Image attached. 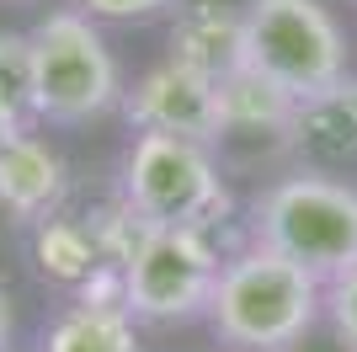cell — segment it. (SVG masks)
Masks as SVG:
<instances>
[{
  "instance_id": "cell-1",
  "label": "cell",
  "mask_w": 357,
  "mask_h": 352,
  "mask_svg": "<svg viewBox=\"0 0 357 352\" xmlns=\"http://www.w3.org/2000/svg\"><path fill=\"white\" fill-rule=\"evenodd\" d=\"M203 321L229 352H294L326 321V283L251 240L224 256Z\"/></svg>"
},
{
  "instance_id": "cell-2",
  "label": "cell",
  "mask_w": 357,
  "mask_h": 352,
  "mask_svg": "<svg viewBox=\"0 0 357 352\" xmlns=\"http://www.w3.org/2000/svg\"><path fill=\"white\" fill-rule=\"evenodd\" d=\"M32 38V123L86 129L123 112V70L107 48L96 16L80 6H54L27 27Z\"/></svg>"
},
{
  "instance_id": "cell-3",
  "label": "cell",
  "mask_w": 357,
  "mask_h": 352,
  "mask_svg": "<svg viewBox=\"0 0 357 352\" xmlns=\"http://www.w3.org/2000/svg\"><path fill=\"white\" fill-rule=\"evenodd\" d=\"M251 240L278 251L320 283L357 267V187L326 171L278 176L251 208Z\"/></svg>"
},
{
  "instance_id": "cell-4",
  "label": "cell",
  "mask_w": 357,
  "mask_h": 352,
  "mask_svg": "<svg viewBox=\"0 0 357 352\" xmlns=\"http://www.w3.org/2000/svg\"><path fill=\"white\" fill-rule=\"evenodd\" d=\"M123 203L149 230H203L229 219V187H224L213 149L176 133H134L123 155Z\"/></svg>"
},
{
  "instance_id": "cell-5",
  "label": "cell",
  "mask_w": 357,
  "mask_h": 352,
  "mask_svg": "<svg viewBox=\"0 0 357 352\" xmlns=\"http://www.w3.org/2000/svg\"><path fill=\"white\" fill-rule=\"evenodd\" d=\"M245 64L288 96H310L342 80L347 32L326 0H245Z\"/></svg>"
},
{
  "instance_id": "cell-6",
  "label": "cell",
  "mask_w": 357,
  "mask_h": 352,
  "mask_svg": "<svg viewBox=\"0 0 357 352\" xmlns=\"http://www.w3.org/2000/svg\"><path fill=\"white\" fill-rule=\"evenodd\" d=\"M219 246L203 230H139L123 256V309L144 325H187L208 315L219 283Z\"/></svg>"
},
{
  "instance_id": "cell-7",
  "label": "cell",
  "mask_w": 357,
  "mask_h": 352,
  "mask_svg": "<svg viewBox=\"0 0 357 352\" xmlns=\"http://www.w3.org/2000/svg\"><path fill=\"white\" fill-rule=\"evenodd\" d=\"M123 117L139 133H176V139H197V145H224V102L219 80L181 59H160L123 91Z\"/></svg>"
},
{
  "instance_id": "cell-8",
  "label": "cell",
  "mask_w": 357,
  "mask_h": 352,
  "mask_svg": "<svg viewBox=\"0 0 357 352\" xmlns=\"http://www.w3.org/2000/svg\"><path fill=\"white\" fill-rule=\"evenodd\" d=\"M283 145L294 149V161L304 171L326 176L357 171V75H342L326 91L298 96Z\"/></svg>"
},
{
  "instance_id": "cell-9",
  "label": "cell",
  "mask_w": 357,
  "mask_h": 352,
  "mask_svg": "<svg viewBox=\"0 0 357 352\" xmlns=\"http://www.w3.org/2000/svg\"><path fill=\"white\" fill-rule=\"evenodd\" d=\"M171 59L224 80L245 64V11L229 0H192L171 22Z\"/></svg>"
},
{
  "instance_id": "cell-10",
  "label": "cell",
  "mask_w": 357,
  "mask_h": 352,
  "mask_svg": "<svg viewBox=\"0 0 357 352\" xmlns=\"http://www.w3.org/2000/svg\"><path fill=\"white\" fill-rule=\"evenodd\" d=\"M64 198V161L38 139L22 133L0 149V208L16 224H43Z\"/></svg>"
},
{
  "instance_id": "cell-11",
  "label": "cell",
  "mask_w": 357,
  "mask_h": 352,
  "mask_svg": "<svg viewBox=\"0 0 357 352\" xmlns=\"http://www.w3.org/2000/svg\"><path fill=\"white\" fill-rule=\"evenodd\" d=\"M219 102H224V129L229 133H288L298 96L272 86L251 64H240V70H229L219 80Z\"/></svg>"
},
{
  "instance_id": "cell-12",
  "label": "cell",
  "mask_w": 357,
  "mask_h": 352,
  "mask_svg": "<svg viewBox=\"0 0 357 352\" xmlns=\"http://www.w3.org/2000/svg\"><path fill=\"white\" fill-rule=\"evenodd\" d=\"M38 352H139V321L118 305H80L75 299L43 331Z\"/></svg>"
},
{
  "instance_id": "cell-13",
  "label": "cell",
  "mask_w": 357,
  "mask_h": 352,
  "mask_svg": "<svg viewBox=\"0 0 357 352\" xmlns=\"http://www.w3.org/2000/svg\"><path fill=\"white\" fill-rule=\"evenodd\" d=\"M38 267H43L48 278H59V283H86L96 267H107L102 246H96V230L48 214V219L38 224Z\"/></svg>"
},
{
  "instance_id": "cell-14",
  "label": "cell",
  "mask_w": 357,
  "mask_h": 352,
  "mask_svg": "<svg viewBox=\"0 0 357 352\" xmlns=\"http://www.w3.org/2000/svg\"><path fill=\"white\" fill-rule=\"evenodd\" d=\"M0 96L32 117V38L0 27Z\"/></svg>"
},
{
  "instance_id": "cell-15",
  "label": "cell",
  "mask_w": 357,
  "mask_h": 352,
  "mask_svg": "<svg viewBox=\"0 0 357 352\" xmlns=\"http://www.w3.org/2000/svg\"><path fill=\"white\" fill-rule=\"evenodd\" d=\"M326 325L342 352H357V267L326 283Z\"/></svg>"
},
{
  "instance_id": "cell-16",
  "label": "cell",
  "mask_w": 357,
  "mask_h": 352,
  "mask_svg": "<svg viewBox=\"0 0 357 352\" xmlns=\"http://www.w3.org/2000/svg\"><path fill=\"white\" fill-rule=\"evenodd\" d=\"M176 0H80V11L96 22H149V16L171 11Z\"/></svg>"
},
{
  "instance_id": "cell-17",
  "label": "cell",
  "mask_w": 357,
  "mask_h": 352,
  "mask_svg": "<svg viewBox=\"0 0 357 352\" xmlns=\"http://www.w3.org/2000/svg\"><path fill=\"white\" fill-rule=\"evenodd\" d=\"M27 123H32L27 112H16V107L0 96V149L11 145V139H22V133H27Z\"/></svg>"
},
{
  "instance_id": "cell-18",
  "label": "cell",
  "mask_w": 357,
  "mask_h": 352,
  "mask_svg": "<svg viewBox=\"0 0 357 352\" xmlns=\"http://www.w3.org/2000/svg\"><path fill=\"white\" fill-rule=\"evenodd\" d=\"M11 331H16V315H11V293L0 288V352L11 347Z\"/></svg>"
},
{
  "instance_id": "cell-19",
  "label": "cell",
  "mask_w": 357,
  "mask_h": 352,
  "mask_svg": "<svg viewBox=\"0 0 357 352\" xmlns=\"http://www.w3.org/2000/svg\"><path fill=\"white\" fill-rule=\"evenodd\" d=\"M6 352H16V347H6Z\"/></svg>"
}]
</instances>
